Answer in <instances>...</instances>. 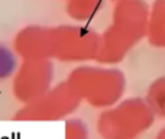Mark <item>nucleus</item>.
Instances as JSON below:
<instances>
[{
	"label": "nucleus",
	"mask_w": 165,
	"mask_h": 139,
	"mask_svg": "<svg viewBox=\"0 0 165 139\" xmlns=\"http://www.w3.org/2000/svg\"><path fill=\"white\" fill-rule=\"evenodd\" d=\"M151 7L143 0L116 2L112 25L100 36L97 58L103 64L120 63L126 54L146 36Z\"/></svg>",
	"instance_id": "f257e3e1"
},
{
	"label": "nucleus",
	"mask_w": 165,
	"mask_h": 139,
	"mask_svg": "<svg viewBox=\"0 0 165 139\" xmlns=\"http://www.w3.org/2000/svg\"><path fill=\"white\" fill-rule=\"evenodd\" d=\"M68 84L93 106H110L122 94L125 77L116 68L80 67L70 74Z\"/></svg>",
	"instance_id": "f03ea898"
},
{
	"label": "nucleus",
	"mask_w": 165,
	"mask_h": 139,
	"mask_svg": "<svg viewBox=\"0 0 165 139\" xmlns=\"http://www.w3.org/2000/svg\"><path fill=\"white\" fill-rule=\"evenodd\" d=\"M100 35L85 25H64L54 28V58L78 63L97 58Z\"/></svg>",
	"instance_id": "7ed1b4c3"
},
{
	"label": "nucleus",
	"mask_w": 165,
	"mask_h": 139,
	"mask_svg": "<svg viewBox=\"0 0 165 139\" xmlns=\"http://www.w3.org/2000/svg\"><path fill=\"white\" fill-rule=\"evenodd\" d=\"M149 109L141 100H127L99 120V130L107 139H127L149 125Z\"/></svg>",
	"instance_id": "20e7f679"
},
{
	"label": "nucleus",
	"mask_w": 165,
	"mask_h": 139,
	"mask_svg": "<svg viewBox=\"0 0 165 139\" xmlns=\"http://www.w3.org/2000/svg\"><path fill=\"white\" fill-rule=\"evenodd\" d=\"M52 80L51 59H23L13 81L14 94L23 101L38 100Z\"/></svg>",
	"instance_id": "39448f33"
},
{
	"label": "nucleus",
	"mask_w": 165,
	"mask_h": 139,
	"mask_svg": "<svg viewBox=\"0 0 165 139\" xmlns=\"http://www.w3.org/2000/svg\"><path fill=\"white\" fill-rule=\"evenodd\" d=\"M13 47L22 59H51L54 58V28L26 26L18 32Z\"/></svg>",
	"instance_id": "423d86ee"
},
{
	"label": "nucleus",
	"mask_w": 165,
	"mask_h": 139,
	"mask_svg": "<svg viewBox=\"0 0 165 139\" xmlns=\"http://www.w3.org/2000/svg\"><path fill=\"white\" fill-rule=\"evenodd\" d=\"M146 38L152 47L165 48V0H155L151 6Z\"/></svg>",
	"instance_id": "0eeeda50"
},
{
	"label": "nucleus",
	"mask_w": 165,
	"mask_h": 139,
	"mask_svg": "<svg viewBox=\"0 0 165 139\" xmlns=\"http://www.w3.org/2000/svg\"><path fill=\"white\" fill-rule=\"evenodd\" d=\"M104 0H68L67 13L76 22H89L103 7Z\"/></svg>",
	"instance_id": "6e6552de"
},
{
	"label": "nucleus",
	"mask_w": 165,
	"mask_h": 139,
	"mask_svg": "<svg viewBox=\"0 0 165 139\" xmlns=\"http://www.w3.org/2000/svg\"><path fill=\"white\" fill-rule=\"evenodd\" d=\"M149 103L151 107L165 115V77L158 78L149 88Z\"/></svg>",
	"instance_id": "1a4fd4ad"
},
{
	"label": "nucleus",
	"mask_w": 165,
	"mask_h": 139,
	"mask_svg": "<svg viewBox=\"0 0 165 139\" xmlns=\"http://www.w3.org/2000/svg\"><path fill=\"white\" fill-rule=\"evenodd\" d=\"M16 70V57L7 47L0 43V80L10 77Z\"/></svg>",
	"instance_id": "9d476101"
},
{
	"label": "nucleus",
	"mask_w": 165,
	"mask_h": 139,
	"mask_svg": "<svg viewBox=\"0 0 165 139\" xmlns=\"http://www.w3.org/2000/svg\"><path fill=\"white\" fill-rule=\"evenodd\" d=\"M113 2H120V0H113Z\"/></svg>",
	"instance_id": "9b49d317"
}]
</instances>
